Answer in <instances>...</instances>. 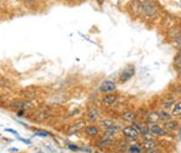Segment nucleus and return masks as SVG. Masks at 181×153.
Listing matches in <instances>:
<instances>
[{"label": "nucleus", "mask_w": 181, "mask_h": 153, "mask_svg": "<svg viewBox=\"0 0 181 153\" xmlns=\"http://www.w3.org/2000/svg\"><path fill=\"white\" fill-rule=\"evenodd\" d=\"M158 6L153 0H141V12L140 14L147 19H153L158 14Z\"/></svg>", "instance_id": "f257e3e1"}, {"label": "nucleus", "mask_w": 181, "mask_h": 153, "mask_svg": "<svg viewBox=\"0 0 181 153\" xmlns=\"http://www.w3.org/2000/svg\"><path fill=\"white\" fill-rule=\"evenodd\" d=\"M122 134L129 141H133V142H137L140 136L139 131L135 129L134 125H127L125 128H122Z\"/></svg>", "instance_id": "f03ea898"}, {"label": "nucleus", "mask_w": 181, "mask_h": 153, "mask_svg": "<svg viewBox=\"0 0 181 153\" xmlns=\"http://www.w3.org/2000/svg\"><path fill=\"white\" fill-rule=\"evenodd\" d=\"M134 74H135V68H134L133 65L125 68V69L122 70L121 75H120V82H121V83H125L127 81H129V80L134 76Z\"/></svg>", "instance_id": "7ed1b4c3"}, {"label": "nucleus", "mask_w": 181, "mask_h": 153, "mask_svg": "<svg viewBox=\"0 0 181 153\" xmlns=\"http://www.w3.org/2000/svg\"><path fill=\"white\" fill-rule=\"evenodd\" d=\"M99 91L101 93H105V94H109V93H113L116 91V83L113 81H110V80H105L100 83V87H99Z\"/></svg>", "instance_id": "20e7f679"}, {"label": "nucleus", "mask_w": 181, "mask_h": 153, "mask_svg": "<svg viewBox=\"0 0 181 153\" xmlns=\"http://www.w3.org/2000/svg\"><path fill=\"white\" fill-rule=\"evenodd\" d=\"M100 125L104 128V130H115V131H120L121 130L120 125L117 124L115 121L109 119V118L100 119Z\"/></svg>", "instance_id": "39448f33"}, {"label": "nucleus", "mask_w": 181, "mask_h": 153, "mask_svg": "<svg viewBox=\"0 0 181 153\" xmlns=\"http://www.w3.org/2000/svg\"><path fill=\"white\" fill-rule=\"evenodd\" d=\"M149 128H150V133H151V135H153V136H167L168 135L167 130H166L163 127L158 125L157 123L150 124L149 125Z\"/></svg>", "instance_id": "423d86ee"}, {"label": "nucleus", "mask_w": 181, "mask_h": 153, "mask_svg": "<svg viewBox=\"0 0 181 153\" xmlns=\"http://www.w3.org/2000/svg\"><path fill=\"white\" fill-rule=\"evenodd\" d=\"M117 99H118V95L109 93V94H106V95H104L101 98V105L105 106V107H110L117 101Z\"/></svg>", "instance_id": "0eeeda50"}, {"label": "nucleus", "mask_w": 181, "mask_h": 153, "mask_svg": "<svg viewBox=\"0 0 181 153\" xmlns=\"http://www.w3.org/2000/svg\"><path fill=\"white\" fill-rule=\"evenodd\" d=\"M35 104L33 101H12L10 104V107H17V109H30V107H34Z\"/></svg>", "instance_id": "6e6552de"}, {"label": "nucleus", "mask_w": 181, "mask_h": 153, "mask_svg": "<svg viewBox=\"0 0 181 153\" xmlns=\"http://www.w3.org/2000/svg\"><path fill=\"white\" fill-rule=\"evenodd\" d=\"M140 146H141L142 150L149 151V150H153V148L157 147V142H156V140L153 139V138H151V139H145L140 143Z\"/></svg>", "instance_id": "1a4fd4ad"}, {"label": "nucleus", "mask_w": 181, "mask_h": 153, "mask_svg": "<svg viewBox=\"0 0 181 153\" xmlns=\"http://www.w3.org/2000/svg\"><path fill=\"white\" fill-rule=\"evenodd\" d=\"M133 125L135 127V129L139 131V134L140 135H142V136H146V135L151 134V133H150V128H149V125L141 124V123H138V122H133Z\"/></svg>", "instance_id": "9d476101"}, {"label": "nucleus", "mask_w": 181, "mask_h": 153, "mask_svg": "<svg viewBox=\"0 0 181 153\" xmlns=\"http://www.w3.org/2000/svg\"><path fill=\"white\" fill-rule=\"evenodd\" d=\"M84 133H86V135H88V136H97V135H99V133H100L99 127H97V125H94V124L84 127Z\"/></svg>", "instance_id": "9b49d317"}, {"label": "nucleus", "mask_w": 181, "mask_h": 153, "mask_svg": "<svg viewBox=\"0 0 181 153\" xmlns=\"http://www.w3.org/2000/svg\"><path fill=\"white\" fill-rule=\"evenodd\" d=\"M87 118H88L91 122H96V121H97L98 118H99V111H98L97 107H94V106H89V107H88Z\"/></svg>", "instance_id": "f8f14e48"}, {"label": "nucleus", "mask_w": 181, "mask_h": 153, "mask_svg": "<svg viewBox=\"0 0 181 153\" xmlns=\"http://www.w3.org/2000/svg\"><path fill=\"white\" fill-rule=\"evenodd\" d=\"M178 125L179 123L176 122V121H174L173 118L170 119V121H167V122H164V124H163V128L167 130L168 133H171V131H174V130H176L178 129Z\"/></svg>", "instance_id": "ddd939ff"}, {"label": "nucleus", "mask_w": 181, "mask_h": 153, "mask_svg": "<svg viewBox=\"0 0 181 153\" xmlns=\"http://www.w3.org/2000/svg\"><path fill=\"white\" fill-rule=\"evenodd\" d=\"M122 119L125 122H135L137 119V113L134 111H125L122 113Z\"/></svg>", "instance_id": "4468645a"}, {"label": "nucleus", "mask_w": 181, "mask_h": 153, "mask_svg": "<svg viewBox=\"0 0 181 153\" xmlns=\"http://www.w3.org/2000/svg\"><path fill=\"white\" fill-rule=\"evenodd\" d=\"M146 118H147V122H149L150 124L157 123L158 121H161V119H159V112H156V111L149 112L147 116H146Z\"/></svg>", "instance_id": "2eb2a0df"}, {"label": "nucleus", "mask_w": 181, "mask_h": 153, "mask_svg": "<svg viewBox=\"0 0 181 153\" xmlns=\"http://www.w3.org/2000/svg\"><path fill=\"white\" fill-rule=\"evenodd\" d=\"M171 116L173 117H180L181 116V100L176 101L173 106V110H171Z\"/></svg>", "instance_id": "dca6fc26"}, {"label": "nucleus", "mask_w": 181, "mask_h": 153, "mask_svg": "<svg viewBox=\"0 0 181 153\" xmlns=\"http://www.w3.org/2000/svg\"><path fill=\"white\" fill-rule=\"evenodd\" d=\"M82 125H84V122H79V123H74V124H71L69 127V130H68V134L71 135V134H74V133H77L81 128H82Z\"/></svg>", "instance_id": "f3484780"}, {"label": "nucleus", "mask_w": 181, "mask_h": 153, "mask_svg": "<svg viewBox=\"0 0 181 153\" xmlns=\"http://www.w3.org/2000/svg\"><path fill=\"white\" fill-rule=\"evenodd\" d=\"M171 118H173L171 113L167 112V110H163V111L159 112V119H161V121H163V122H167V121H170Z\"/></svg>", "instance_id": "a211bd4d"}, {"label": "nucleus", "mask_w": 181, "mask_h": 153, "mask_svg": "<svg viewBox=\"0 0 181 153\" xmlns=\"http://www.w3.org/2000/svg\"><path fill=\"white\" fill-rule=\"evenodd\" d=\"M112 141H113V140L106 139V138H103V139L100 140V141H98V142H97V146H98V147H106V146L111 145Z\"/></svg>", "instance_id": "6ab92c4d"}, {"label": "nucleus", "mask_w": 181, "mask_h": 153, "mask_svg": "<svg viewBox=\"0 0 181 153\" xmlns=\"http://www.w3.org/2000/svg\"><path fill=\"white\" fill-rule=\"evenodd\" d=\"M142 148L140 145H129L128 147V152L129 153H141Z\"/></svg>", "instance_id": "aec40b11"}, {"label": "nucleus", "mask_w": 181, "mask_h": 153, "mask_svg": "<svg viewBox=\"0 0 181 153\" xmlns=\"http://www.w3.org/2000/svg\"><path fill=\"white\" fill-rule=\"evenodd\" d=\"M174 66L178 71H181V52H179V54L174 59Z\"/></svg>", "instance_id": "412c9836"}, {"label": "nucleus", "mask_w": 181, "mask_h": 153, "mask_svg": "<svg viewBox=\"0 0 181 153\" xmlns=\"http://www.w3.org/2000/svg\"><path fill=\"white\" fill-rule=\"evenodd\" d=\"M34 135H35V136H40V138H47V136L50 135V133L46 131V130H36Z\"/></svg>", "instance_id": "4be33fe9"}, {"label": "nucleus", "mask_w": 181, "mask_h": 153, "mask_svg": "<svg viewBox=\"0 0 181 153\" xmlns=\"http://www.w3.org/2000/svg\"><path fill=\"white\" fill-rule=\"evenodd\" d=\"M68 147H69V150H71V151H79V150H80V147H77V146L74 145V143H69Z\"/></svg>", "instance_id": "5701e85b"}, {"label": "nucleus", "mask_w": 181, "mask_h": 153, "mask_svg": "<svg viewBox=\"0 0 181 153\" xmlns=\"http://www.w3.org/2000/svg\"><path fill=\"white\" fill-rule=\"evenodd\" d=\"M174 40H175V43H176V45L180 47V46H181V33L179 34V35H178V36H176V38H175V39H174Z\"/></svg>", "instance_id": "b1692460"}, {"label": "nucleus", "mask_w": 181, "mask_h": 153, "mask_svg": "<svg viewBox=\"0 0 181 153\" xmlns=\"http://www.w3.org/2000/svg\"><path fill=\"white\" fill-rule=\"evenodd\" d=\"M5 131H9V133H12V134H14L16 136H19V134L16 131V130H14V129H10V128H5Z\"/></svg>", "instance_id": "393cba45"}, {"label": "nucleus", "mask_w": 181, "mask_h": 153, "mask_svg": "<svg viewBox=\"0 0 181 153\" xmlns=\"http://www.w3.org/2000/svg\"><path fill=\"white\" fill-rule=\"evenodd\" d=\"M17 138H18V139L21 140V141H22V142H24V143H28V145H30V143H31V141H30V140L23 139V138H21V136H17Z\"/></svg>", "instance_id": "a878e982"}, {"label": "nucleus", "mask_w": 181, "mask_h": 153, "mask_svg": "<svg viewBox=\"0 0 181 153\" xmlns=\"http://www.w3.org/2000/svg\"><path fill=\"white\" fill-rule=\"evenodd\" d=\"M146 153H161V151L156 147V148H153V150H149V151H146Z\"/></svg>", "instance_id": "bb28decb"}, {"label": "nucleus", "mask_w": 181, "mask_h": 153, "mask_svg": "<svg viewBox=\"0 0 181 153\" xmlns=\"http://www.w3.org/2000/svg\"><path fill=\"white\" fill-rule=\"evenodd\" d=\"M80 150H81V151H84V152L92 153V150H91V148H88V147H80Z\"/></svg>", "instance_id": "cd10ccee"}, {"label": "nucleus", "mask_w": 181, "mask_h": 153, "mask_svg": "<svg viewBox=\"0 0 181 153\" xmlns=\"http://www.w3.org/2000/svg\"><path fill=\"white\" fill-rule=\"evenodd\" d=\"M23 115H24V110H23V109L17 112V116H18V117H23Z\"/></svg>", "instance_id": "c85d7f7f"}, {"label": "nucleus", "mask_w": 181, "mask_h": 153, "mask_svg": "<svg viewBox=\"0 0 181 153\" xmlns=\"http://www.w3.org/2000/svg\"><path fill=\"white\" fill-rule=\"evenodd\" d=\"M26 1H27V2H29V4H31V2H34L35 0H26Z\"/></svg>", "instance_id": "c756f323"}, {"label": "nucleus", "mask_w": 181, "mask_h": 153, "mask_svg": "<svg viewBox=\"0 0 181 153\" xmlns=\"http://www.w3.org/2000/svg\"><path fill=\"white\" fill-rule=\"evenodd\" d=\"M179 51H180V52H181V46H180V47H179Z\"/></svg>", "instance_id": "7c9ffc66"}, {"label": "nucleus", "mask_w": 181, "mask_h": 153, "mask_svg": "<svg viewBox=\"0 0 181 153\" xmlns=\"http://www.w3.org/2000/svg\"><path fill=\"white\" fill-rule=\"evenodd\" d=\"M179 82H180V84H181V76H180V81H179Z\"/></svg>", "instance_id": "2f4dec72"}, {"label": "nucleus", "mask_w": 181, "mask_h": 153, "mask_svg": "<svg viewBox=\"0 0 181 153\" xmlns=\"http://www.w3.org/2000/svg\"><path fill=\"white\" fill-rule=\"evenodd\" d=\"M94 153H99V152H94Z\"/></svg>", "instance_id": "473e14b6"}, {"label": "nucleus", "mask_w": 181, "mask_h": 153, "mask_svg": "<svg viewBox=\"0 0 181 153\" xmlns=\"http://www.w3.org/2000/svg\"><path fill=\"white\" fill-rule=\"evenodd\" d=\"M81 1H82V0H81Z\"/></svg>", "instance_id": "72a5a7b5"}]
</instances>
